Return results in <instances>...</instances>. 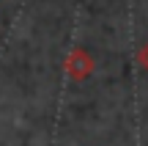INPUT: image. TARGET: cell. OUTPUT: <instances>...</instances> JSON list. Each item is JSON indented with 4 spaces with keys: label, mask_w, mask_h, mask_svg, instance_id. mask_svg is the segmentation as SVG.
I'll return each mask as SVG.
<instances>
[{
    "label": "cell",
    "mask_w": 148,
    "mask_h": 146,
    "mask_svg": "<svg viewBox=\"0 0 148 146\" xmlns=\"http://www.w3.org/2000/svg\"><path fill=\"white\" fill-rule=\"evenodd\" d=\"M88 69H90L88 55H85L82 50H74V55H71V61H69V72H71L74 77H85V75H88Z\"/></svg>",
    "instance_id": "1"
}]
</instances>
